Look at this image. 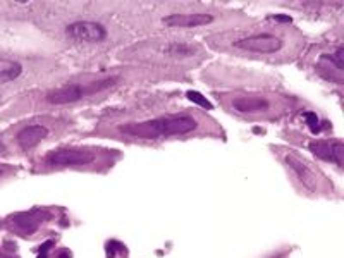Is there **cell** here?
<instances>
[{
    "label": "cell",
    "mask_w": 344,
    "mask_h": 258,
    "mask_svg": "<svg viewBox=\"0 0 344 258\" xmlns=\"http://www.w3.org/2000/svg\"><path fill=\"white\" fill-rule=\"evenodd\" d=\"M65 36L74 43H100L107 38V28L96 21H76L65 28Z\"/></svg>",
    "instance_id": "6"
},
{
    "label": "cell",
    "mask_w": 344,
    "mask_h": 258,
    "mask_svg": "<svg viewBox=\"0 0 344 258\" xmlns=\"http://www.w3.org/2000/svg\"><path fill=\"white\" fill-rule=\"evenodd\" d=\"M48 136V129L41 124H33V126H26L24 129H21L16 136L17 145L23 150H30L33 146H36L40 141H43Z\"/></svg>",
    "instance_id": "10"
},
{
    "label": "cell",
    "mask_w": 344,
    "mask_h": 258,
    "mask_svg": "<svg viewBox=\"0 0 344 258\" xmlns=\"http://www.w3.org/2000/svg\"><path fill=\"white\" fill-rule=\"evenodd\" d=\"M229 107L234 112L243 114V116H272L277 110H284L281 100H276L267 95H258V93L232 97L229 100Z\"/></svg>",
    "instance_id": "3"
},
{
    "label": "cell",
    "mask_w": 344,
    "mask_h": 258,
    "mask_svg": "<svg viewBox=\"0 0 344 258\" xmlns=\"http://www.w3.org/2000/svg\"><path fill=\"white\" fill-rule=\"evenodd\" d=\"M198 48L189 43H179V41H171L165 47L160 48V54L167 59H176V61H183V59H191L196 55Z\"/></svg>",
    "instance_id": "11"
},
{
    "label": "cell",
    "mask_w": 344,
    "mask_h": 258,
    "mask_svg": "<svg viewBox=\"0 0 344 258\" xmlns=\"http://www.w3.org/2000/svg\"><path fill=\"white\" fill-rule=\"evenodd\" d=\"M215 17L208 12H184V14H169L162 19V23L169 28H198L214 23Z\"/></svg>",
    "instance_id": "8"
},
{
    "label": "cell",
    "mask_w": 344,
    "mask_h": 258,
    "mask_svg": "<svg viewBox=\"0 0 344 258\" xmlns=\"http://www.w3.org/2000/svg\"><path fill=\"white\" fill-rule=\"evenodd\" d=\"M116 83V78H107L100 79V81H93L90 85H81V83H72V85L62 86L59 90L47 93V102L54 103V105H67V103L79 102L81 98L90 95H95L98 92H103L109 86H112Z\"/></svg>",
    "instance_id": "4"
},
{
    "label": "cell",
    "mask_w": 344,
    "mask_h": 258,
    "mask_svg": "<svg viewBox=\"0 0 344 258\" xmlns=\"http://www.w3.org/2000/svg\"><path fill=\"white\" fill-rule=\"evenodd\" d=\"M310 150L313 155H317L322 160L338 163L339 167L343 165V153L344 145L341 139H322V141H312Z\"/></svg>",
    "instance_id": "9"
},
{
    "label": "cell",
    "mask_w": 344,
    "mask_h": 258,
    "mask_svg": "<svg viewBox=\"0 0 344 258\" xmlns=\"http://www.w3.org/2000/svg\"><path fill=\"white\" fill-rule=\"evenodd\" d=\"M14 224L24 232V234H33L38 229L41 222V214L40 212H30V214H17L12 217Z\"/></svg>",
    "instance_id": "12"
},
{
    "label": "cell",
    "mask_w": 344,
    "mask_h": 258,
    "mask_svg": "<svg viewBox=\"0 0 344 258\" xmlns=\"http://www.w3.org/2000/svg\"><path fill=\"white\" fill-rule=\"evenodd\" d=\"M98 160L96 148H62L47 155V163L52 167H90Z\"/></svg>",
    "instance_id": "5"
},
{
    "label": "cell",
    "mask_w": 344,
    "mask_h": 258,
    "mask_svg": "<svg viewBox=\"0 0 344 258\" xmlns=\"http://www.w3.org/2000/svg\"><path fill=\"white\" fill-rule=\"evenodd\" d=\"M200 128V119L193 114H171L148 121L119 124L117 132L138 139H160L171 136H184Z\"/></svg>",
    "instance_id": "1"
},
{
    "label": "cell",
    "mask_w": 344,
    "mask_h": 258,
    "mask_svg": "<svg viewBox=\"0 0 344 258\" xmlns=\"http://www.w3.org/2000/svg\"><path fill=\"white\" fill-rule=\"evenodd\" d=\"M2 174H3V172H2V169H0V177H2Z\"/></svg>",
    "instance_id": "16"
},
{
    "label": "cell",
    "mask_w": 344,
    "mask_h": 258,
    "mask_svg": "<svg viewBox=\"0 0 344 258\" xmlns=\"http://www.w3.org/2000/svg\"><path fill=\"white\" fill-rule=\"evenodd\" d=\"M284 162H286V165L293 170V174L300 179V183L303 184L305 188H308L310 191H317L318 188H320V176H318V172L307 162V160L301 159L298 153H294V152L284 153Z\"/></svg>",
    "instance_id": "7"
},
{
    "label": "cell",
    "mask_w": 344,
    "mask_h": 258,
    "mask_svg": "<svg viewBox=\"0 0 344 258\" xmlns=\"http://www.w3.org/2000/svg\"><path fill=\"white\" fill-rule=\"evenodd\" d=\"M287 36L276 31H255V33L236 36L231 40V47L248 54L274 55L286 50Z\"/></svg>",
    "instance_id": "2"
},
{
    "label": "cell",
    "mask_w": 344,
    "mask_h": 258,
    "mask_svg": "<svg viewBox=\"0 0 344 258\" xmlns=\"http://www.w3.org/2000/svg\"><path fill=\"white\" fill-rule=\"evenodd\" d=\"M186 97H188V98H189L193 103H196V105L203 107V109H207V110H212V109H214V105H212V103L208 102V100L205 98V97L201 95V93H198V92H188Z\"/></svg>",
    "instance_id": "14"
},
{
    "label": "cell",
    "mask_w": 344,
    "mask_h": 258,
    "mask_svg": "<svg viewBox=\"0 0 344 258\" xmlns=\"http://www.w3.org/2000/svg\"><path fill=\"white\" fill-rule=\"evenodd\" d=\"M305 117H307V121H308V128L312 129V132H317L318 131V119H317V116L315 114H312V112H308V114H305Z\"/></svg>",
    "instance_id": "15"
},
{
    "label": "cell",
    "mask_w": 344,
    "mask_h": 258,
    "mask_svg": "<svg viewBox=\"0 0 344 258\" xmlns=\"http://www.w3.org/2000/svg\"><path fill=\"white\" fill-rule=\"evenodd\" d=\"M23 72V65L16 61L0 59V83H9L17 79Z\"/></svg>",
    "instance_id": "13"
}]
</instances>
